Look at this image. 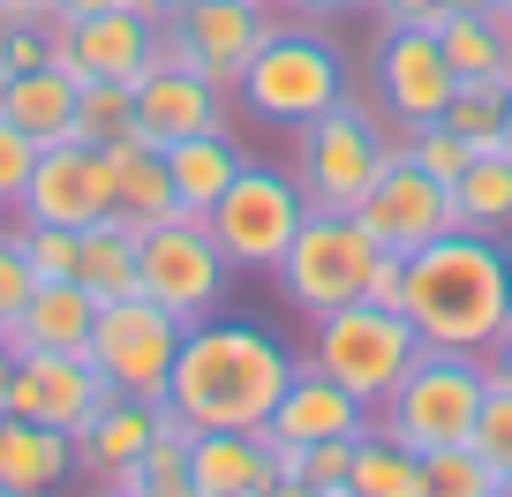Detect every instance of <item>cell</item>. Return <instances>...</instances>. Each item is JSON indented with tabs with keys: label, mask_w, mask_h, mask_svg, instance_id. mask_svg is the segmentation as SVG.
Returning <instances> with one entry per match:
<instances>
[{
	"label": "cell",
	"mask_w": 512,
	"mask_h": 497,
	"mask_svg": "<svg viewBox=\"0 0 512 497\" xmlns=\"http://www.w3.org/2000/svg\"><path fill=\"white\" fill-rule=\"evenodd\" d=\"M76 287L91 302H128V294H144V226L136 219H98L76 234Z\"/></svg>",
	"instance_id": "23"
},
{
	"label": "cell",
	"mask_w": 512,
	"mask_h": 497,
	"mask_svg": "<svg viewBox=\"0 0 512 497\" xmlns=\"http://www.w3.org/2000/svg\"><path fill=\"white\" fill-rule=\"evenodd\" d=\"M302 211H309V196H302L294 174H279V166H241V174L226 181V196L204 211V226H211V241L226 249L234 272H279Z\"/></svg>",
	"instance_id": "8"
},
{
	"label": "cell",
	"mask_w": 512,
	"mask_h": 497,
	"mask_svg": "<svg viewBox=\"0 0 512 497\" xmlns=\"http://www.w3.org/2000/svg\"><path fill=\"white\" fill-rule=\"evenodd\" d=\"M31 287H38V272L23 257V226H0V324L31 302Z\"/></svg>",
	"instance_id": "37"
},
{
	"label": "cell",
	"mask_w": 512,
	"mask_h": 497,
	"mask_svg": "<svg viewBox=\"0 0 512 497\" xmlns=\"http://www.w3.org/2000/svg\"><path fill=\"white\" fill-rule=\"evenodd\" d=\"M189 475L196 497H272L279 490V452L264 430H196L189 437Z\"/></svg>",
	"instance_id": "18"
},
{
	"label": "cell",
	"mask_w": 512,
	"mask_h": 497,
	"mask_svg": "<svg viewBox=\"0 0 512 497\" xmlns=\"http://www.w3.org/2000/svg\"><path fill=\"white\" fill-rule=\"evenodd\" d=\"M354 219H362V234L377 241V249L415 257L422 241L452 234V189H445V181H437L407 144H392V151H384V174L369 181V196L354 204Z\"/></svg>",
	"instance_id": "12"
},
{
	"label": "cell",
	"mask_w": 512,
	"mask_h": 497,
	"mask_svg": "<svg viewBox=\"0 0 512 497\" xmlns=\"http://www.w3.org/2000/svg\"><path fill=\"white\" fill-rule=\"evenodd\" d=\"M31 166H38V144L23 129H8L0 121V211H16L23 189H31Z\"/></svg>",
	"instance_id": "38"
},
{
	"label": "cell",
	"mask_w": 512,
	"mask_h": 497,
	"mask_svg": "<svg viewBox=\"0 0 512 497\" xmlns=\"http://www.w3.org/2000/svg\"><path fill=\"white\" fill-rule=\"evenodd\" d=\"M505 91L512 83L505 76H460V91H452V106H445V129H460L467 144H497V121H505Z\"/></svg>",
	"instance_id": "33"
},
{
	"label": "cell",
	"mask_w": 512,
	"mask_h": 497,
	"mask_svg": "<svg viewBox=\"0 0 512 497\" xmlns=\"http://www.w3.org/2000/svg\"><path fill=\"white\" fill-rule=\"evenodd\" d=\"M234 98L272 129H302V121H317L324 106L347 98V53H339V38L309 31V23H272V38L256 46Z\"/></svg>",
	"instance_id": "3"
},
{
	"label": "cell",
	"mask_w": 512,
	"mask_h": 497,
	"mask_svg": "<svg viewBox=\"0 0 512 497\" xmlns=\"http://www.w3.org/2000/svg\"><path fill=\"white\" fill-rule=\"evenodd\" d=\"M407 324L422 332V347H460V354H490L497 332L512 317V257L490 234H452L422 241L407 257V287H400Z\"/></svg>",
	"instance_id": "2"
},
{
	"label": "cell",
	"mask_w": 512,
	"mask_h": 497,
	"mask_svg": "<svg viewBox=\"0 0 512 497\" xmlns=\"http://www.w3.org/2000/svg\"><path fill=\"white\" fill-rule=\"evenodd\" d=\"M136 129H144V144L226 129V91L204 83L196 68H151V76L136 83Z\"/></svg>",
	"instance_id": "19"
},
{
	"label": "cell",
	"mask_w": 512,
	"mask_h": 497,
	"mask_svg": "<svg viewBox=\"0 0 512 497\" xmlns=\"http://www.w3.org/2000/svg\"><path fill=\"white\" fill-rule=\"evenodd\" d=\"M226 249L211 241L204 219H166V226H144V294L159 309H174L181 324H204L226 294Z\"/></svg>",
	"instance_id": "11"
},
{
	"label": "cell",
	"mask_w": 512,
	"mask_h": 497,
	"mask_svg": "<svg viewBox=\"0 0 512 497\" xmlns=\"http://www.w3.org/2000/svg\"><path fill=\"white\" fill-rule=\"evenodd\" d=\"M53 68L76 83L113 76V83H144L151 76V46H159V23L136 16V8H98V16H53Z\"/></svg>",
	"instance_id": "14"
},
{
	"label": "cell",
	"mask_w": 512,
	"mask_h": 497,
	"mask_svg": "<svg viewBox=\"0 0 512 497\" xmlns=\"http://www.w3.org/2000/svg\"><path fill=\"white\" fill-rule=\"evenodd\" d=\"M76 475V437L31 415H0V497H46Z\"/></svg>",
	"instance_id": "21"
},
{
	"label": "cell",
	"mask_w": 512,
	"mask_h": 497,
	"mask_svg": "<svg viewBox=\"0 0 512 497\" xmlns=\"http://www.w3.org/2000/svg\"><path fill=\"white\" fill-rule=\"evenodd\" d=\"M490 400V362L460 347H422L415 369L400 377V392L377 407V430L400 437L407 452H437V445H467L475 437V415Z\"/></svg>",
	"instance_id": "4"
},
{
	"label": "cell",
	"mask_w": 512,
	"mask_h": 497,
	"mask_svg": "<svg viewBox=\"0 0 512 497\" xmlns=\"http://www.w3.org/2000/svg\"><path fill=\"white\" fill-rule=\"evenodd\" d=\"M497 151H512V91H505V121H497Z\"/></svg>",
	"instance_id": "46"
},
{
	"label": "cell",
	"mask_w": 512,
	"mask_h": 497,
	"mask_svg": "<svg viewBox=\"0 0 512 497\" xmlns=\"http://www.w3.org/2000/svg\"><path fill=\"white\" fill-rule=\"evenodd\" d=\"M452 226H467V234H505L512 226V151L482 144L460 166V181H452Z\"/></svg>",
	"instance_id": "27"
},
{
	"label": "cell",
	"mask_w": 512,
	"mask_h": 497,
	"mask_svg": "<svg viewBox=\"0 0 512 497\" xmlns=\"http://www.w3.org/2000/svg\"><path fill=\"white\" fill-rule=\"evenodd\" d=\"M452 91H460V68L445 61L437 31H422V23H384V46H377V98H384V113L415 136V129H430V121H445Z\"/></svg>",
	"instance_id": "13"
},
{
	"label": "cell",
	"mask_w": 512,
	"mask_h": 497,
	"mask_svg": "<svg viewBox=\"0 0 512 497\" xmlns=\"http://www.w3.org/2000/svg\"><path fill=\"white\" fill-rule=\"evenodd\" d=\"M76 234H83V226L23 219V257H31V272L38 279H76Z\"/></svg>",
	"instance_id": "35"
},
{
	"label": "cell",
	"mask_w": 512,
	"mask_h": 497,
	"mask_svg": "<svg viewBox=\"0 0 512 497\" xmlns=\"http://www.w3.org/2000/svg\"><path fill=\"white\" fill-rule=\"evenodd\" d=\"M287 385H294V354L264 324L204 317L181 332L174 377H166V407L189 430H264Z\"/></svg>",
	"instance_id": "1"
},
{
	"label": "cell",
	"mask_w": 512,
	"mask_h": 497,
	"mask_svg": "<svg viewBox=\"0 0 512 497\" xmlns=\"http://www.w3.org/2000/svg\"><path fill=\"white\" fill-rule=\"evenodd\" d=\"M106 392L113 385L98 377L91 354H16V377H8V407L0 415H31V422H53V430L76 437L98 415Z\"/></svg>",
	"instance_id": "16"
},
{
	"label": "cell",
	"mask_w": 512,
	"mask_h": 497,
	"mask_svg": "<svg viewBox=\"0 0 512 497\" xmlns=\"http://www.w3.org/2000/svg\"><path fill=\"white\" fill-rule=\"evenodd\" d=\"M384 23H422V31H437V23L452 16V0H377Z\"/></svg>",
	"instance_id": "40"
},
{
	"label": "cell",
	"mask_w": 512,
	"mask_h": 497,
	"mask_svg": "<svg viewBox=\"0 0 512 497\" xmlns=\"http://www.w3.org/2000/svg\"><path fill=\"white\" fill-rule=\"evenodd\" d=\"M347 497H430V475H422V452H407L400 437H384L377 422H369V430L354 437Z\"/></svg>",
	"instance_id": "28"
},
{
	"label": "cell",
	"mask_w": 512,
	"mask_h": 497,
	"mask_svg": "<svg viewBox=\"0 0 512 497\" xmlns=\"http://www.w3.org/2000/svg\"><path fill=\"white\" fill-rule=\"evenodd\" d=\"M16 211L23 219H46V226H98V219H113V211H121L113 204V151L83 144V136L46 144Z\"/></svg>",
	"instance_id": "15"
},
{
	"label": "cell",
	"mask_w": 512,
	"mask_h": 497,
	"mask_svg": "<svg viewBox=\"0 0 512 497\" xmlns=\"http://www.w3.org/2000/svg\"><path fill=\"white\" fill-rule=\"evenodd\" d=\"M98 8H128V0H61V16H98Z\"/></svg>",
	"instance_id": "44"
},
{
	"label": "cell",
	"mask_w": 512,
	"mask_h": 497,
	"mask_svg": "<svg viewBox=\"0 0 512 497\" xmlns=\"http://www.w3.org/2000/svg\"><path fill=\"white\" fill-rule=\"evenodd\" d=\"M369 264H377V241L362 234L354 211H302L287 257H279V287H287V302L317 324V317H332V309L362 302Z\"/></svg>",
	"instance_id": "6"
},
{
	"label": "cell",
	"mask_w": 512,
	"mask_h": 497,
	"mask_svg": "<svg viewBox=\"0 0 512 497\" xmlns=\"http://www.w3.org/2000/svg\"><path fill=\"white\" fill-rule=\"evenodd\" d=\"M8 377H16V347L0 339V407H8Z\"/></svg>",
	"instance_id": "45"
},
{
	"label": "cell",
	"mask_w": 512,
	"mask_h": 497,
	"mask_svg": "<svg viewBox=\"0 0 512 497\" xmlns=\"http://www.w3.org/2000/svg\"><path fill=\"white\" fill-rule=\"evenodd\" d=\"M151 430H159V407H151V400L106 392V400H98V415L76 430V467H83L91 482H113L121 467H136V460H144Z\"/></svg>",
	"instance_id": "24"
},
{
	"label": "cell",
	"mask_w": 512,
	"mask_h": 497,
	"mask_svg": "<svg viewBox=\"0 0 512 497\" xmlns=\"http://www.w3.org/2000/svg\"><path fill=\"white\" fill-rule=\"evenodd\" d=\"M415 354H422V332L407 324V309L347 302V309H332V317H317V354H309V362L377 415V407L400 392V377L415 369Z\"/></svg>",
	"instance_id": "5"
},
{
	"label": "cell",
	"mask_w": 512,
	"mask_h": 497,
	"mask_svg": "<svg viewBox=\"0 0 512 497\" xmlns=\"http://www.w3.org/2000/svg\"><path fill=\"white\" fill-rule=\"evenodd\" d=\"M362 430H369V407L354 400L347 385H332L317 362L294 369V385L279 392L272 422H264L272 445H324V437H362Z\"/></svg>",
	"instance_id": "17"
},
{
	"label": "cell",
	"mask_w": 512,
	"mask_h": 497,
	"mask_svg": "<svg viewBox=\"0 0 512 497\" xmlns=\"http://www.w3.org/2000/svg\"><path fill=\"white\" fill-rule=\"evenodd\" d=\"M422 475H430V497H497V490H505V475H497L475 445H437V452H422Z\"/></svg>",
	"instance_id": "32"
},
{
	"label": "cell",
	"mask_w": 512,
	"mask_h": 497,
	"mask_svg": "<svg viewBox=\"0 0 512 497\" xmlns=\"http://www.w3.org/2000/svg\"><path fill=\"white\" fill-rule=\"evenodd\" d=\"M159 151H166V174H174V196H181V211H189V219H204V211L226 196V181L249 166V159L234 151V136H226V129L174 136V144H159Z\"/></svg>",
	"instance_id": "25"
},
{
	"label": "cell",
	"mask_w": 512,
	"mask_h": 497,
	"mask_svg": "<svg viewBox=\"0 0 512 497\" xmlns=\"http://www.w3.org/2000/svg\"><path fill=\"white\" fill-rule=\"evenodd\" d=\"M467 445H475L497 475H512V385H497V377H490V400H482L475 437H467ZM497 497H505V490H497Z\"/></svg>",
	"instance_id": "34"
},
{
	"label": "cell",
	"mask_w": 512,
	"mask_h": 497,
	"mask_svg": "<svg viewBox=\"0 0 512 497\" xmlns=\"http://www.w3.org/2000/svg\"><path fill=\"white\" fill-rule=\"evenodd\" d=\"M302 16H347V8H362V0H294Z\"/></svg>",
	"instance_id": "43"
},
{
	"label": "cell",
	"mask_w": 512,
	"mask_h": 497,
	"mask_svg": "<svg viewBox=\"0 0 512 497\" xmlns=\"http://www.w3.org/2000/svg\"><path fill=\"white\" fill-rule=\"evenodd\" d=\"M384 151L392 144L377 136V121L354 98H339L317 121H302L294 129V181H302L309 211H354L369 196V181L384 174Z\"/></svg>",
	"instance_id": "7"
},
{
	"label": "cell",
	"mask_w": 512,
	"mask_h": 497,
	"mask_svg": "<svg viewBox=\"0 0 512 497\" xmlns=\"http://www.w3.org/2000/svg\"><path fill=\"white\" fill-rule=\"evenodd\" d=\"M437 46H445V61L460 68V76H505V61H512V16H497V8H452V16L437 23Z\"/></svg>",
	"instance_id": "29"
},
{
	"label": "cell",
	"mask_w": 512,
	"mask_h": 497,
	"mask_svg": "<svg viewBox=\"0 0 512 497\" xmlns=\"http://www.w3.org/2000/svg\"><path fill=\"white\" fill-rule=\"evenodd\" d=\"M482 8H497V16H512V0H482Z\"/></svg>",
	"instance_id": "47"
},
{
	"label": "cell",
	"mask_w": 512,
	"mask_h": 497,
	"mask_svg": "<svg viewBox=\"0 0 512 497\" xmlns=\"http://www.w3.org/2000/svg\"><path fill=\"white\" fill-rule=\"evenodd\" d=\"M452 8H482V0H452Z\"/></svg>",
	"instance_id": "48"
},
{
	"label": "cell",
	"mask_w": 512,
	"mask_h": 497,
	"mask_svg": "<svg viewBox=\"0 0 512 497\" xmlns=\"http://www.w3.org/2000/svg\"><path fill=\"white\" fill-rule=\"evenodd\" d=\"M0 121H8V129H23L38 151H46V144H68V136H76V76H61L53 61L0 76Z\"/></svg>",
	"instance_id": "22"
},
{
	"label": "cell",
	"mask_w": 512,
	"mask_h": 497,
	"mask_svg": "<svg viewBox=\"0 0 512 497\" xmlns=\"http://www.w3.org/2000/svg\"><path fill=\"white\" fill-rule=\"evenodd\" d=\"M279 452V490L294 497H347L354 437H324V445H272Z\"/></svg>",
	"instance_id": "30"
},
{
	"label": "cell",
	"mask_w": 512,
	"mask_h": 497,
	"mask_svg": "<svg viewBox=\"0 0 512 497\" xmlns=\"http://www.w3.org/2000/svg\"><path fill=\"white\" fill-rule=\"evenodd\" d=\"M53 61V38L38 23H0V76H16V68H38Z\"/></svg>",
	"instance_id": "39"
},
{
	"label": "cell",
	"mask_w": 512,
	"mask_h": 497,
	"mask_svg": "<svg viewBox=\"0 0 512 497\" xmlns=\"http://www.w3.org/2000/svg\"><path fill=\"white\" fill-rule=\"evenodd\" d=\"M76 136L83 144H128V136H144L136 129V83H113V76H91L76 83Z\"/></svg>",
	"instance_id": "31"
},
{
	"label": "cell",
	"mask_w": 512,
	"mask_h": 497,
	"mask_svg": "<svg viewBox=\"0 0 512 497\" xmlns=\"http://www.w3.org/2000/svg\"><path fill=\"white\" fill-rule=\"evenodd\" d=\"M91 324H98V302L76 279H38L31 302L0 324V339L16 354H91Z\"/></svg>",
	"instance_id": "20"
},
{
	"label": "cell",
	"mask_w": 512,
	"mask_h": 497,
	"mask_svg": "<svg viewBox=\"0 0 512 497\" xmlns=\"http://www.w3.org/2000/svg\"><path fill=\"white\" fill-rule=\"evenodd\" d=\"M264 38H272V16H264V0H189L181 16H166V23H159L151 68H196L204 83H219V91L234 98Z\"/></svg>",
	"instance_id": "9"
},
{
	"label": "cell",
	"mask_w": 512,
	"mask_h": 497,
	"mask_svg": "<svg viewBox=\"0 0 512 497\" xmlns=\"http://www.w3.org/2000/svg\"><path fill=\"white\" fill-rule=\"evenodd\" d=\"M113 204H121V219H136V226L181 219V196H174V174H166L159 144H144V136L113 144Z\"/></svg>",
	"instance_id": "26"
},
{
	"label": "cell",
	"mask_w": 512,
	"mask_h": 497,
	"mask_svg": "<svg viewBox=\"0 0 512 497\" xmlns=\"http://www.w3.org/2000/svg\"><path fill=\"white\" fill-rule=\"evenodd\" d=\"M128 8H136V16H151V23H166V16H181L189 0H128Z\"/></svg>",
	"instance_id": "42"
},
{
	"label": "cell",
	"mask_w": 512,
	"mask_h": 497,
	"mask_svg": "<svg viewBox=\"0 0 512 497\" xmlns=\"http://www.w3.org/2000/svg\"><path fill=\"white\" fill-rule=\"evenodd\" d=\"M482 362H490V377H497V385H512V317H505V332H497V347L482 354Z\"/></svg>",
	"instance_id": "41"
},
{
	"label": "cell",
	"mask_w": 512,
	"mask_h": 497,
	"mask_svg": "<svg viewBox=\"0 0 512 497\" xmlns=\"http://www.w3.org/2000/svg\"><path fill=\"white\" fill-rule=\"evenodd\" d=\"M181 332L189 324L174 309H159L151 294H128V302H98V324H91V362L113 392L128 400H166V377H174V354H181Z\"/></svg>",
	"instance_id": "10"
},
{
	"label": "cell",
	"mask_w": 512,
	"mask_h": 497,
	"mask_svg": "<svg viewBox=\"0 0 512 497\" xmlns=\"http://www.w3.org/2000/svg\"><path fill=\"white\" fill-rule=\"evenodd\" d=\"M407 151H415V159L430 166V174L445 181V189H452V181H460V166L475 159V144H467L460 129H445V121H430V129H415V136H407Z\"/></svg>",
	"instance_id": "36"
}]
</instances>
